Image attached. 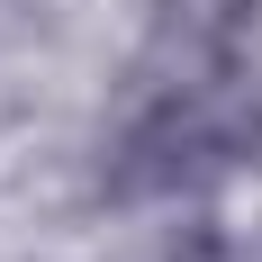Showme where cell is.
<instances>
[{"instance_id":"6da1fadb","label":"cell","mask_w":262,"mask_h":262,"mask_svg":"<svg viewBox=\"0 0 262 262\" xmlns=\"http://www.w3.org/2000/svg\"><path fill=\"white\" fill-rule=\"evenodd\" d=\"M262 163V0H163L100 145L118 208L199 199Z\"/></svg>"},{"instance_id":"7a4b0ae2","label":"cell","mask_w":262,"mask_h":262,"mask_svg":"<svg viewBox=\"0 0 262 262\" xmlns=\"http://www.w3.org/2000/svg\"><path fill=\"white\" fill-rule=\"evenodd\" d=\"M163 262H244V253H235V235H217V226H190V235L172 244Z\"/></svg>"}]
</instances>
